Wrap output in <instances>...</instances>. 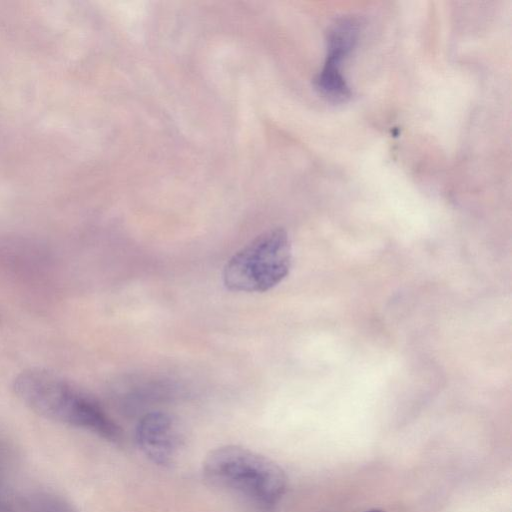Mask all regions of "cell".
Returning a JSON list of instances; mask_svg holds the SVG:
<instances>
[{
	"label": "cell",
	"mask_w": 512,
	"mask_h": 512,
	"mask_svg": "<svg viewBox=\"0 0 512 512\" xmlns=\"http://www.w3.org/2000/svg\"><path fill=\"white\" fill-rule=\"evenodd\" d=\"M16 396L36 414L90 432L114 444L123 441L118 424L92 396L56 373L30 368L13 382Z\"/></svg>",
	"instance_id": "cell-1"
},
{
	"label": "cell",
	"mask_w": 512,
	"mask_h": 512,
	"mask_svg": "<svg viewBox=\"0 0 512 512\" xmlns=\"http://www.w3.org/2000/svg\"><path fill=\"white\" fill-rule=\"evenodd\" d=\"M204 478L256 512H271L287 486L283 469L248 448L224 445L211 450L202 464Z\"/></svg>",
	"instance_id": "cell-2"
},
{
	"label": "cell",
	"mask_w": 512,
	"mask_h": 512,
	"mask_svg": "<svg viewBox=\"0 0 512 512\" xmlns=\"http://www.w3.org/2000/svg\"><path fill=\"white\" fill-rule=\"evenodd\" d=\"M292 250L285 230L266 231L237 251L223 270V283L237 292H265L289 273Z\"/></svg>",
	"instance_id": "cell-3"
},
{
	"label": "cell",
	"mask_w": 512,
	"mask_h": 512,
	"mask_svg": "<svg viewBox=\"0 0 512 512\" xmlns=\"http://www.w3.org/2000/svg\"><path fill=\"white\" fill-rule=\"evenodd\" d=\"M357 35V22L347 17L336 20L328 31L326 59L314 85L322 96L331 101L341 102L351 96L341 72V64L353 49Z\"/></svg>",
	"instance_id": "cell-4"
},
{
	"label": "cell",
	"mask_w": 512,
	"mask_h": 512,
	"mask_svg": "<svg viewBox=\"0 0 512 512\" xmlns=\"http://www.w3.org/2000/svg\"><path fill=\"white\" fill-rule=\"evenodd\" d=\"M135 442L152 463L171 465L183 444L178 421L169 413L151 411L145 413L135 427Z\"/></svg>",
	"instance_id": "cell-5"
},
{
	"label": "cell",
	"mask_w": 512,
	"mask_h": 512,
	"mask_svg": "<svg viewBox=\"0 0 512 512\" xmlns=\"http://www.w3.org/2000/svg\"><path fill=\"white\" fill-rule=\"evenodd\" d=\"M20 512H77L64 497L50 491H37L26 495Z\"/></svg>",
	"instance_id": "cell-6"
},
{
	"label": "cell",
	"mask_w": 512,
	"mask_h": 512,
	"mask_svg": "<svg viewBox=\"0 0 512 512\" xmlns=\"http://www.w3.org/2000/svg\"><path fill=\"white\" fill-rule=\"evenodd\" d=\"M0 512H13L11 507L7 504V502L0 495Z\"/></svg>",
	"instance_id": "cell-7"
},
{
	"label": "cell",
	"mask_w": 512,
	"mask_h": 512,
	"mask_svg": "<svg viewBox=\"0 0 512 512\" xmlns=\"http://www.w3.org/2000/svg\"><path fill=\"white\" fill-rule=\"evenodd\" d=\"M366 512H384V511L380 510V509H371V510H368Z\"/></svg>",
	"instance_id": "cell-8"
}]
</instances>
